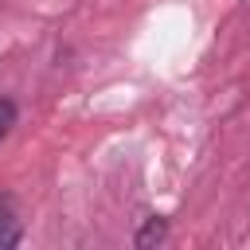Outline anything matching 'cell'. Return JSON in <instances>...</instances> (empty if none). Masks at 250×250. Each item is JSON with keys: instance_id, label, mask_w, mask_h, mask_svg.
Here are the masks:
<instances>
[{"instance_id": "1", "label": "cell", "mask_w": 250, "mask_h": 250, "mask_svg": "<svg viewBox=\"0 0 250 250\" xmlns=\"http://www.w3.org/2000/svg\"><path fill=\"white\" fill-rule=\"evenodd\" d=\"M168 238V219H160V215H152V219H145V227L133 234V246H141V250H148V246H160Z\"/></svg>"}, {"instance_id": "2", "label": "cell", "mask_w": 250, "mask_h": 250, "mask_svg": "<svg viewBox=\"0 0 250 250\" xmlns=\"http://www.w3.org/2000/svg\"><path fill=\"white\" fill-rule=\"evenodd\" d=\"M20 242V223L8 211V203H0V246H16Z\"/></svg>"}, {"instance_id": "3", "label": "cell", "mask_w": 250, "mask_h": 250, "mask_svg": "<svg viewBox=\"0 0 250 250\" xmlns=\"http://www.w3.org/2000/svg\"><path fill=\"white\" fill-rule=\"evenodd\" d=\"M12 125H16V102L12 98H0V141L12 133Z\"/></svg>"}]
</instances>
